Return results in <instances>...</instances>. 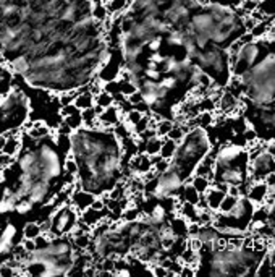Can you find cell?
<instances>
[{
	"mask_svg": "<svg viewBox=\"0 0 275 277\" xmlns=\"http://www.w3.org/2000/svg\"><path fill=\"white\" fill-rule=\"evenodd\" d=\"M79 219L78 211L73 206H68L67 203L57 208L50 216V229L49 232L52 237H63L73 230L76 221Z\"/></svg>",
	"mask_w": 275,
	"mask_h": 277,
	"instance_id": "6da1fadb",
	"label": "cell"
},
{
	"mask_svg": "<svg viewBox=\"0 0 275 277\" xmlns=\"http://www.w3.org/2000/svg\"><path fill=\"white\" fill-rule=\"evenodd\" d=\"M269 192V187L264 180H257V181H252L248 187H246V198H248L254 206H259V204H264L265 200V195Z\"/></svg>",
	"mask_w": 275,
	"mask_h": 277,
	"instance_id": "7a4b0ae2",
	"label": "cell"
},
{
	"mask_svg": "<svg viewBox=\"0 0 275 277\" xmlns=\"http://www.w3.org/2000/svg\"><path fill=\"white\" fill-rule=\"evenodd\" d=\"M94 198H96V195L86 192V190H83V188L75 190V192L70 195V204L78 211V214H81L86 208L91 206Z\"/></svg>",
	"mask_w": 275,
	"mask_h": 277,
	"instance_id": "3957f363",
	"label": "cell"
},
{
	"mask_svg": "<svg viewBox=\"0 0 275 277\" xmlns=\"http://www.w3.org/2000/svg\"><path fill=\"white\" fill-rule=\"evenodd\" d=\"M97 120L100 122V125L102 127H115L118 122H121V115L118 112V107L115 104L105 107L102 114L97 115Z\"/></svg>",
	"mask_w": 275,
	"mask_h": 277,
	"instance_id": "277c9868",
	"label": "cell"
},
{
	"mask_svg": "<svg viewBox=\"0 0 275 277\" xmlns=\"http://www.w3.org/2000/svg\"><path fill=\"white\" fill-rule=\"evenodd\" d=\"M188 222L185 217L175 214L169 222V227L173 233V237H188Z\"/></svg>",
	"mask_w": 275,
	"mask_h": 277,
	"instance_id": "5b68a950",
	"label": "cell"
},
{
	"mask_svg": "<svg viewBox=\"0 0 275 277\" xmlns=\"http://www.w3.org/2000/svg\"><path fill=\"white\" fill-rule=\"evenodd\" d=\"M204 195H206V200H207V206H209V209L219 211V206H220V203H222V200H223V196H225V193L220 192V190H217L215 187L211 185V188H209Z\"/></svg>",
	"mask_w": 275,
	"mask_h": 277,
	"instance_id": "8992f818",
	"label": "cell"
},
{
	"mask_svg": "<svg viewBox=\"0 0 275 277\" xmlns=\"http://www.w3.org/2000/svg\"><path fill=\"white\" fill-rule=\"evenodd\" d=\"M185 183H191L194 188L198 190V193H206L209 188H211V185H212V181L209 180L207 177H202V175H191L190 178H186L185 180Z\"/></svg>",
	"mask_w": 275,
	"mask_h": 277,
	"instance_id": "52a82bcc",
	"label": "cell"
},
{
	"mask_svg": "<svg viewBox=\"0 0 275 277\" xmlns=\"http://www.w3.org/2000/svg\"><path fill=\"white\" fill-rule=\"evenodd\" d=\"M5 154H9V156H18L20 154V151H21V140H20V136L18 135H12V136H7V143L4 146V149H2Z\"/></svg>",
	"mask_w": 275,
	"mask_h": 277,
	"instance_id": "ba28073f",
	"label": "cell"
},
{
	"mask_svg": "<svg viewBox=\"0 0 275 277\" xmlns=\"http://www.w3.org/2000/svg\"><path fill=\"white\" fill-rule=\"evenodd\" d=\"M177 148H178V143L170 140V138L164 136L162 138V146H161V151H159V156L164 157V159H172L175 156L177 152Z\"/></svg>",
	"mask_w": 275,
	"mask_h": 277,
	"instance_id": "9c48e42d",
	"label": "cell"
},
{
	"mask_svg": "<svg viewBox=\"0 0 275 277\" xmlns=\"http://www.w3.org/2000/svg\"><path fill=\"white\" fill-rule=\"evenodd\" d=\"M73 104L79 109V111H83V109H88V107H92L94 106V96L89 91L78 93L75 96Z\"/></svg>",
	"mask_w": 275,
	"mask_h": 277,
	"instance_id": "30bf717a",
	"label": "cell"
},
{
	"mask_svg": "<svg viewBox=\"0 0 275 277\" xmlns=\"http://www.w3.org/2000/svg\"><path fill=\"white\" fill-rule=\"evenodd\" d=\"M54 138H55L57 148H59L62 152H65V154H68V152L71 151V136L65 135V133H59V131H57V135Z\"/></svg>",
	"mask_w": 275,
	"mask_h": 277,
	"instance_id": "8fae6325",
	"label": "cell"
},
{
	"mask_svg": "<svg viewBox=\"0 0 275 277\" xmlns=\"http://www.w3.org/2000/svg\"><path fill=\"white\" fill-rule=\"evenodd\" d=\"M71 238V243H73V248H76V250H88L91 242H92V237L91 233H81V235L78 237H70Z\"/></svg>",
	"mask_w": 275,
	"mask_h": 277,
	"instance_id": "7c38bea8",
	"label": "cell"
},
{
	"mask_svg": "<svg viewBox=\"0 0 275 277\" xmlns=\"http://www.w3.org/2000/svg\"><path fill=\"white\" fill-rule=\"evenodd\" d=\"M161 146H162V138L161 136H153L146 140V144H144V152L149 156L153 154H159V151H161Z\"/></svg>",
	"mask_w": 275,
	"mask_h": 277,
	"instance_id": "4fadbf2b",
	"label": "cell"
},
{
	"mask_svg": "<svg viewBox=\"0 0 275 277\" xmlns=\"http://www.w3.org/2000/svg\"><path fill=\"white\" fill-rule=\"evenodd\" d=\"M81 117H83V127H86V128H94V127H96L97 114H96V111H94V107L83 109Z\"/></svg>",
	"mask_w": 275,
	"mask_h": 277,
	"instance_id": "5bb4252c",
	"label": "cell"
},
{
	"mask_svg": "<svg viewBox=\"0 0 275 277\" xmlns=\"http://www.w3.org/2000/svg\"><path fill=\"white\" fill-rule=\"evenodd\" d=\"M238 200H240V198H236V196H231V195L225 193V196H223V200H222L220 206H219V213H222V214L231 213V209L236 206Z\"/></svg>",
	"mask_w": 275,
	"mask_h": 277,
	"instance_id": "9a60e30c",
	"label": "cell"
},
{
	"mask_svg": "<svg viewBox=\"0 0 275 277\" xmlns=\"http://www.w3.org/2000/svg\"><path fill=\"white\" fill-rule=\"evenodd\" d=\"M129 5V0H107V10L108 15L121 13L123 10H126Z\"/></svg>",
	"mask_w": 275,
	"mask_h": 277,
	"instance_id": "2e32d148",
	"label": "cell"
},
{
	"mask_svg": "<svg viewBox=\"0 0 275 277\" xmlns=\"http://www.w3.org/2000/svg\"><path fill=\"white\" fill-rule=\"evenodd\" d=\"M91 15L92 18H96L97 21H102L108 17V10H107V5L104 2H97V4H92L91 7Z\"/></svg>",
	"mask_w": 275,
	"mask_h": 277,
	"instance_id": "e0dca14e",
	"label": "cell"
},
{
	"mask_svg": "<svg viewBox=\"0 0 275 277\" xmlns=\"http://www.w3.org/2000/svg\"><path fill=\"white\" fill-rule=\"evenodd\" d=\"M143 115H144V114L140 111V109H131L129 112H126V117H125V120H123V123H125V125L129 128V131H131L136 123L141 120Z\"/></svg>",
	"mask_w": 275,
	"mask_h": 277,
	"instance_id": "ac0fdd59",
	"label": "cell"
},
{
	"mask_svg": "<svg viewBox=\"0 0 275 277\" xmlns=\"http://www.w3.org/2000/svg\"><path fill=\"white\" fill-rule=\"evenodd\" d=\"M194 120H196L198 127H202V128H207L211 127L214 123V112H209V111H202L199 112L196 117H194Z\"/></svg>",
	"mask_w": 275,
	"mask_h": 277,
	"instance_id": "d6986e66",
	"label": "cell"
},
{
	"mask_svg": "<svg viewBox=\"0 0 275 277\" xmlns=\"http://www.w3.org/2000/svg\"><path fill=\"white\" fill-rule=\"evenodd\" d=\"M94 104H97V106H100V107H108V106H112V104H115V98L112 96V94H108V93H105L104 89L100 91L99 94H96L94 96Z\"/></svg>",
	"mask_w": 275,
	"mask_h": 277,
	"instance_id": "ffe728a7",
	"label": "cell"
},
{
	"mask_svg": "<svg viewBox=\"0 0 275 277\" xmlns=\"http://www.w3.org/2000/svg\"><path fill=\"white\" fill-rule=\"evenodd\" d=\"M41 225L38 222H28L23 227V238H36L38 235H41Z\"/></svg>",
	"mask_w": 275,
	"mask_h": 277,
	"instance_id": "44dd1931",
	"label": "cell"
},
{
	"mask_svg": "<svg viewBox=\"0 0 275 277\" xmlns=\"http://www.w3.org/2000/svg\"><path fill=\"white\" fill-rule=\"evenodd\" d=\"M63 122L67 123V125L71 128V130H78L83 127V117H81V112H76L73 115H68V117H63Z\"/></svg>",
	"mask_w": 275,
	"mask_h": 277,
	"instance_id": "7402d4cb",
	"label": "cell"
},
{
	"mask_svg": "<svg viewBox=\"0 0 275 277\" xmlns=\"http://www.w3.org/2000/svg\"><path fill=\"white\" fill-rule=\"evenodd\" d=\"M175 125L172 120H169V119H162L161 122H157V125H156V131H157V136H161V138H164V136H167V133L170 131V128Z\"/></svg>",
	"mask_w": 275,
	"mask_h": 277,
	"instance_id": "603a6c76",
	"label": "cell"
},
{
	"mask_svg": "<svg viewBox=\"0 0 275 277\" xmlns=\"http://www.w3.org/2000/svg\"><path fill=\"white\" fill-rule=\"evenodd\" d=\"M63 170L68 172V173L78 175V172H79V164H78V160L73 157V154H70L67 157V160L63 162Z\"/></svg>",
	"mask_w": 275,
	"mask_h": 277,
	"instance_id": "cb8c5ba5",
	"label": "cell"
},
{
	"mask_svg": "<svg viewBox=\"0 0 275 277\" xmlns=\"http://www.w3.org/2000/svg\"><path fill=\"white\" fill-rule=\"evenodd\" d=\"M149 120H151V115H149V114L143 115V117H141V120L138 122L136 125L133 127V130H131V135H133V136H138L140 133H143V131L149 127Z\"/></svg>",
	"mask_w": 275,
	"mask_h": 277,
	"instance_id": "d4e9b609",
	"label": "cell"
},
{
	"mask_svg": "<svg viewBox=\"0 0 275 277\" xmlns=\"http://www.w3.org/2000/svg\"><path fill=\"white\" fill-rule=\"evenodd\" d=\"M118 83H120V93L125 98H128L129 94H133L134 91H138V86L133 81H123V79H118Z\"/></svg>",
	"mask_w": 275,
	"mask_h": 277,
	"instance_id": "484cf974",
	"label": "cell"
},
{
	"mask_svg": "<svg viewBox=\"0 0 275 277\" xmlns=\"http://www.w3.org/2000/svg\"><path fill=\"white\" fill-rule=\"evenodd\" d=\"M102 89L108 94H112V96H115L117 93H120V83L118 79H108V81L102 83Z\"/></svg>",
	"mask_w": 275,
	"mask_h": 277,
	"instance_id": "4316f807",
	"label": "cell"
},
{
	"mask_svg": "<svg viewBox=\"0 0 275 277\" xmlns=\"http://www.w3.org/2000/svg\"><path fill=\"white\" fill-rule=\"evenodd\" d=\"M167 138H170V140L180 143V141H182L183 138H185V131H183V128L180 127V125H173V127L170 128V131L167 133Z\"/></svg>",
	"mask_w": 275,
	"mask_h": 277,
	"instance_id": "83f0119b",
	"label": "cell"
},
{
	"mask_svg": "<svg viewBox=\"0 0 275 277\" xmlns=\"http://www.w3.org/2000/svg\"><path fill=\"white\" fill-rule=\"evenodd\" d=\"M169 167H170V159H164V157H161V159H159L157 162L153 165V169L156 170L157 175H161V173H164L165 170H169Z\"/></svg>",
	"mask_w": 275,
	"mask_h": 277,
	"instance_id": "f1b7e54d",
	"label": "cell"
},
{
	"mask_svg": "<svg viewBox=\"0 0 275 277\" xmlns=\"http://www.w3.org/2000/svg\"><path fill=\"white\" fill-rule=\"evenodd\" d=\"M151 267V271H153L154 275L157 277H165V275H169V269L167 267H164L161 262H153V264H149Z\"/></svg>",
	"mask_w": 275,
	"mask_h": 277,
	"instance_id": "f546056e",
	"label": "cell"
},
{
	"mask_svg": "<svg viewBox=\"0 0 275 277\" xmlns=\"http://www.w3.org/2000/svg\"><path fill=\"white\" fill-rule=\"evenodd\" d=\"M243 138H244V141L246 144H249V143H254L257 140V131L254 128H251V127H246V130L243 131Z\"/></svg>",
	"mask_w": 275,
	"mask_h": 277,
	"instance_id": "4dcf8cb0",
	"label": "cell"
},
{
	"mask_svg": "<svg viewBox=\"0 0 275 277\" xmlns=\"http://www.w3.org/2000/svg\"><path fill=\"white\" fill-rule=\"evenodd\" d=\"M20 272V269H15L9 262H0V275H15Z\"/></svg>",
	"mask_w": 275,
	"mask_h": 277,
	"instance_id": "1f68e13d",
	"label": "cell"
},
{
	"mask_svg": "<svg viewBox=\"0 0 275 277\" xmlns=\"http://www.w3.org/2000/svg\"><path fill=\"white\" fill-rule=\"evenodd\" d=\"M76 112H81V111H79V109L73 104V102H70V104H65V106H62V109H60V115H62V117L73 115V114H76Z\"/></svg>",
	"mask_w": 275,
	"mask_h": 277,
	"instance_id": "d6a6232c",
	"label": "cell"
},
{
	"mask_svg": "<svg viewBox=\"0 0 275 277\" xmlns=\"http://www.w3.org/2000/svg\"><path fill=\"white\" fill-rule=\"evenodd\" d=\"M13 162H15V157L5 154L4 151H0V169H7V167H10Z\"/></svg>",
	"mask_w": 275,
	"mask_h": 277,
	"instance_id": "836d02e7",
	"label": "cell"
},
{
	"mask_svg": "<svg viewBox=\"0 0 275 277\" xmlns=\"http://www.w3.org/2000/svg\"><path fill=\"white\" fill-rule=\"evenodd\" d=\"M126 99H128V102H129L131 106H138V104H141V102H144V98H143V94H141L140 89L134 91L133 94H129V96H128Z\"/></svg>",
	"mask_w": 275,
	"mask_h": 277,
	"instance_id": "e575fe53",
	"label": "cell"
},
{
	"mask_svg": "<svg viewBox=\"0 0 275 277\" xmlns=\"http://www.w3.org/2000/svg\"><path fill=\"white\" fill-rule=\"evenodd\" d=\"M21 245L25 246V250H26L28 253L36 251V242H34V238H23V242H21Z\"/></svg>",
	"mask_w": 275,
	"mask_h": 277,
	"instance_id": "d590c367",
	"label": "cell"
},
{
	"mask_svg": "<svg viewBox=\"0 0 275 277\" xmlns=\"http://www.w3.org/2000/svg\"><path fill=\"white\" fill-rule=\"evenodd\" d=\"M227 193H228V195H231V196H236V198H240V196H241L240 185H228Z\"/></svg>",
	"mask_w": 275,
	"mask_h": 277,
	"instance_id": "8d00e7d4",
	"label": "cell"
},
{
	"mask_svg": "<svg viewBox=\"0 0 275 277\" xmlns=\"http://www.w3.org/2000/svg\"><path fill=\"white\" fill-rule=\"evenodd\" d=\"M264 181H265L269 188H275V172H269V173H267Z\"/></svg>",
	"mask_w": 275,
	"mask_h": 277,
	"instance_id": "74e56055",
	"label": "cell"
},
{
	"mask_svg": "<svg viewBox=\"0 0 275 277\" xmlns=\"http://www.w3.org/2000/svg\"><path fill=\"white\" fill-rule=\"evenodd\" d=\"M91 208L99 211V209H104V208H105V204H104L102 198H94V201H92V204H91Z\"/></svg>",
	"mask_w": 275,
	"mask_h": 277,
	"instance_id": "f35d334b",
	"label": "cell"
},
{
	"mask_svg": "<svg viewBox=\"0 0 275 277\" xmlns=\"http://www.w3.org/2000/svg\"><path fill=\"white\" fill-rule=\"evenodd\" d=\"M76 178V175L73 173H68V172H65V177H63V185H71L75 181Z\"/></svg>",
	"mask_w": 275,
	"mask_h": 277,
	"instance_id": "ab89813d",
	"label": "cell"
},
{
	"mask_svg": "<svg viewBox=\"0 0 275 277\" xmlns=\"http://www.w3.org/2000/svg\"><path fill=\"white\" fill-rule=\"evenodd\" d=\"M265 152H269V154L275 159V141H272L265 146Z\"/></svg>",
	"mask_w": 275,
	"mask_h": 277,
	"instance_id": "60d3db41",
	"label": "cell"
},
{
	"mask_svg": "<svg viewBox=\"0 0 275 277\" xmlns=\"http://www.w3.org/2000/svg\"><path fill=\"white\" fill-rule=\"evenodd\" d=\"M5 192H7V188L4 187V183H0V204L4 203V198H5Z\"/></svg>",
	"mask_w": 275,
	"mask_h": 277,
	"instance_id": "b9f144b4",
	"label": "cell"
},
{
	"mask_svg": "<svg viewBox=\"0 0 275 277\" xmlns=\"http://www.w3.org/2000/svg\"><path fill=\"white\" fill-rule=\"evenodd\" d=\"M5 143H7V136L4 135V133H0V151L4 149V146H5Z\"/></svg>",
	"mask_w": 275,
	"mask_h": 277,
	"instance_id": "7bdbcfd3",
	"label": "cell"
},
{
	"mask_svg": "<svg viewBox=\"0 0 275 277\" xmlns=\"http://www.w3.org/2000/svg\"><path fill=\"white\" fill-rule=\"evenodd\" d=\"M100 2H107V0H100Z\"/></svg>",
	"mask_w": 275,
	"mask_h": 277,
	"instance_id": "ee69618b",
	"label": "cell"
}]
</instances>
